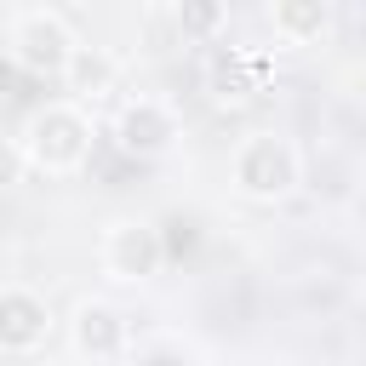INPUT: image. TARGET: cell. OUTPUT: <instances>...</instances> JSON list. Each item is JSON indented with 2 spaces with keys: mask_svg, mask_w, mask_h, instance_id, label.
I'll return each mask as SVG.
<instances>
[{
  "mask_svg": "<svg viewBox=\"0 0 366 366\" xmlns=\"http://www.w3.org/2000/svg\"><path fill=\"white\" fill-rule=\"evenodd\" d=\"M11 137H17L29 172H40V177H74V172H86V160L97 149V120H92V109H80L69 97H51V103L29 109V120Z\"/></svg>",
  "mask_w": 366,
  "mask_h": 366,
  "instance_id": "1",
  "label": "cell"
},
{
  "mask_svg": "<svg viewBox=\"0 0 366 366\" xmlns=\"http://www.w3.org/2000/svg\"><path fill=\"white\" fill-rule=\"evenodd\" d=\"M229 189L252 206H280L303 189V149L286 132H246L229 149Z\"/></svg>",
  "mask_w": 366,
  "mask_h": 366,
  "instance_id": "2",
  "label": "cell"
},
{
  "mask_svg": "<svg viewBox=\"0 0 366 366\" xmlns=\"http://www.w3.org/2000/svg\"><path fill=\"white\" fill-rule=\"evenodd\" d=\"M80 34L57 6H23L6 17V57L34 80H63Z\"/></svg>",
  "mask_w": 366,
  "mask_h": 366,
  "instance_id": "3",
  "label": "cell"
},
{
  "mask_svg": "<svg viewBox=\"0 0 366 366\" xmlns=\"http://www.w3.org/2000/svg\"><path fill=\"white\" fill-rule=\"evenodd\" d=\"M109 137L120 154L132 160H166L177 143H183V114L172 97H154V92H132L114 120H109Z\"/></svg>",
  "mask_w": 366,
  "mask_h": 366,
  "instance_id": "4",
  "label": "cell"
},
{
  "mask_svg": "<svg viewBox=\"0 0 366 366\" xmlns=\"http://www.w3.org/2000/svg\"><path fill=\"white\" fill-rule=\"evenodd\" d=\"M97 269L114 286H149L166 269V234L154 217H114L97 240Z\"/></svg>",
  "mask_w": 366,
  "mask_h": 366,
  "instance_id": "5",
  "label": "cell"
},
{
  "mask_svg": "<svg viewBox=\"0 0 366 366\" xmlns=\"http://www.w3.org/2000/svg\"><path fill=\"white\" fill-rule=\"evenodd\" d=\"M63 337H69V355L80 366H114L132 349V320L109 297H80L63 320Z\"/></svg>",
  "mask_w": 366,
  "mask_h": 366,
  "instance_id": "6",
  "label": "cell"
},
{
  "mask_svg": "<svg viewBox=\"0 0 366 366\" xmlns=\"http://www.w3.org/2000/svg\"><path fill=\"white\" fill-rule=\"evenodd\" d=\"M51 332H57V309L46 303V292L17 286V280L0 286V355H6V360H34V355H46Z\"/></svg>",
  "mask_w": 366,
  "mask_h": 366,
  "instance_id": "7",
  "label": "cell"
},
{
  "mask_svg": "<svg viewBox=\"0 0 366 366\" xmlns=\"http://www.w3.org/2000/svg\"><path fill=\"white\" fill-rule=\"evenodd\" d=\"M263 23H269L274 46L309 51V46H326V40H332L337 6H332V0H269V6H263Z\"/></svg>",
  "mask_w": 366,
  "mask_h": 366,
  "instance_id": "8",
  "label": "cell"
},
{
  "mask_svg": "<svg viewBox=\"0 0 366 366\" xmlns=\"http://www.w3.org/2000/svg\"><path fill=\"white\" fill-rule=\"evenodd\" d=\"M57 86L69 92V103L97 109V103H103V97H114V86H120V57H114L109 46H86V40H80Z\"/></svg>",
  "mask_w": 366,
  "mask_h": 366,
  "instance_id": "9",
  "label": "cell"
},
{
  "mask_svg": "<svg viewBox=\"0 0 366 366\" xmlns=\"http://www.w3.org/2000/svg\"><path fill=\"white\" fill-rule=\"evenodd\" d=\"M172 29L183 40H212L229 29V6L223 0H183V6H172Z\"/></svg>",
  "mask_w": 366,
  "mask_h": 366,
  "instance_id": "10",
  "label": "cell"
},
{
  "mask_svg": "<svg viewBox=\"0 0 366 366\" xmlns=\"http://www.w3.org/2000/svg\"><path fill=\"white\" fill-rule=\"evenodd\" d=\"M23 177H29L23 149H17V137H11V132H0V194H6V189H17Z\"/></svg>",
  "mask_w": 366,
  "mask_h": 366,
  "instance_id": "11",
  "label": "cell"
},
{
  "mask_svg": "<svg viewBox=\"0 0 366 366\" xmlns=\"http://www.w3.org/2000/svg\"><path fill=\"white\" fill-rule=\"evenodd\" d=\"M34 366H80L74 355H46V360H34Z\"/></svg>",
  "mask_w": 366,
  "mask_h": 366,
  "instance_id": "12",
  "label": "cell"
}]
</instances>
